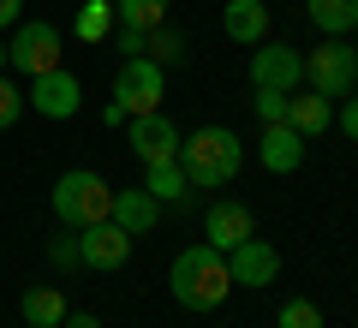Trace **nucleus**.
I'll use <instances>...</instances> for the list:
<instances>
[{
  "label": "nucleus",
  "instance_id": "nucleus-1",
  "mask_svg": "<svg viewBox=\"0 0 358 328\" xmlns=\"http://www.w3.org/2000/svg\"><path fill=\"white\" fill-rule=\"evenodd\" d=\"M167 287H173V299L185 304V311H221L233 292V275H227V251H215V245H192V251H179L173 269H167Z\"/></svg>",
  "mask_w": 358,
  "mask_h": 328
},
{
  "label": "nucleus",
  "instance_id": "nucleus-7",
  "mask_svg": "<svg viewBox=\"0 0 358 328\" xmlns=\"http://www.w3.org/2000/svg\"><path fill=\"white\" fill-rule=\"evenodd\" d=\"M251 84L257 90H287V96H293V90L305 84V54L281 48V42H257L251 48Z\"/></svg>",
  "mask_w": 358,
  "mask_h": 328
},
{
  "label": "nucleus",
  "instance_id": "nucleus-25",
  "mask_svg": "<svg viewBox=\"0 0 358 328\" xmlns=\"http://www.w3.org/2000/svg\"><path fill=\"white\" fill-rule=\"evenodd\" d=\"M48 263L54 269H84V257H78V233H54V239H48Z\"/></svg>",
  "mask_w": 358,
  "mask_h": 328
},
{
  "label": "nucleus",
  "instance_id": "nucleus-4",
  "mask_svg": "<svg viewBox=\"0 0 358 328\" xmlns=\"http://www.w3.org/2000/svg\"><path fill=\"white\" fill-rule=\"evenodd\" d=\"M305 90H317L329 101H346L358 90V54L346 48V36H329L305 54Z\"/></svg>",
  "mask_w": 358,
  "mask_h": 328
},
{
  "label": "nucleus",
  "instance_id": "nucleus-8",
  "mask_svg": "<svg viewBox=\"0 0 358 328\" xmlns=\"http://www.w3.org/2000/svg\"><path fill=\"white\" fill-rule=\"evenodd\" d=\"M30 108H36L42 120H72L78 108H84V90H78V78L66 72V66H54V72H42V78H30Z\"/></svg>",
  "mask_w": 358,
  "mask_h": 328
},
{
  "label": "nucleus",
  "instance_id": "nucleus-3",
  "mask_svg": "<svg viewBox=\"0 0 358 328\" xmlns=\"http://www.w3.org/2000/svg\"><path fill=\"white\" fill-rule=\"evenodd\" d=\"M54 215H60V227L84 233L96 227V221H108V209H114V185H108L102 173H90V167H72V173L54 179Z\"/></svg>",
  "mask_w": 358,
  "mask_h": 328
},
{
  "label": "nucleus",
  "instance_id": "nucleus-28",
  "mask_svg": "<svg viewBox=\"0 0 358 328\" xmlns=\"http://www.w3.org/2000/svg\"><path fill=\"white\" fill-rule=\"evenodd\" d=\"M334 120H341V131H346V138L358 143V96H346V108H341Z\"/></svg>",
  "mask_w": 358,
  "mask_h": 328
},
{
  "label": "nucleus",
  "instance_id": "nucleus-9",
  "mask_svg": "<svg viewBox=\"0 0 358 328\" xmlns=\"http://www.w3.org/2000/svg\"><path fill=\"white\" fill-rule=\"evenodd\" d=\"M126 138H131V155H138L143 167L150 162H173L179 155V131L167 114H131L126 120Z\"/></svg>",
  "mask_w": 358,
  "mask_h": 328
},
{
  "label": "nucleus",
  "instance_id": "nucleus-10",
  "mask_svg": "<svg viewBox=\"0 0 358 328\" xmlns=\"http://www.w3.org/2000/svg\"><path fill=\"white\" fill-rule=\"evenodd\" d=\"M227 275H233V287H268V280L281 275V257H275V245L268 239H245V245H233L227 251Z\"/></svg>",
  "mask_w": 358,
  "mask_h": 328
},
{
  "label": "nucleus",
  "instance_id": "nucleus-5",
  "mask_svg": "<svg viewBox=\"0 0 358 328\" xmlns=\"http://www.w3.org/2000/svg\"><path fill=\"white\" fill-rule=\"evenodd\" d=\"M60 66V24H13V42H6V72L42 78Z\"/></svg>",
  "mask_w": 358,
  "mask_h": 328
},
{
  "label": "nucleus",
  "instance_id": "nucleus-18",
  "mask_svg": "<svg viewBox=\"0 0 358 328\" xmlns=\"http://www.w3.org/2000/svg\"><path fill=\"white\" fill-rule=\"evenodd\" d=\"M24 322L30 328H60L66 322V287H30L24 292Z\"/></svg>",
  "mask_w": 358,
  "mask_h": 328
},
{
  "label": "nucleus",
  "instance_id": "nucleus-17",
  "mask_svg": "<svg viewBox=\"0 0 358 328\" xmlns=\"http://www.w3.org/2000/svg\"><path fill=\"white\" fill-rule=\"evenodd\" d=\"M310 24L322 30V36H346V30H358V0H305Z\"/></svg>",
  "mask_w": 358,
  "mask_h": 328
},
{
  "label": "nucleus",
  "instance_id": "nucleus-31",
  "mask_svg": "<svg viewBox=\"0 0 358 328\" xmlns=\"http://www.w3.org/2000/svg\"><path fill=\"white\" fill-rule=\"evenodd\" d=\"M0 72H6V36H0Z\"/></svg>",
  "mask_w": 358,
  "mask_h": 328
},
{
  "label": "nucleus",
  "instance_id": "nucleus-23",
  "mask_svg": "<svg viewBox=\"0 0 358 328\" xmlns=\"http://www.w3.org/2000/svg\"><path fill=\"white\" fill-rule=\"evenodd\" d=\"M275 328H322V311L310 299H287L281 311H275Z\"/></svg>",
  "mask_w": 358,
  "mask_h": 328
},
{
  "label": "nucleus",
  "instance_id": "nucleus-15",
  "mask_svg": "<svg viewBox=\"0 0 358 328\" xmlns=\"http://www.w3.org/2000/svg\"><path fill=\"white\" fill-rule=\"evenodd\" d=\"M221 30H227L239 48H257V42H268V6H263V0H227Z\"/></svg>",
  "mask_w": 358,
  "mask_h": 328
},
{
  "label": "nucleus",
  "instance_id": "nucleus-22",
  "mask_svg": "<svg viewBox=\"0 0 358 328\" xmlns=\"http://www.w3.org/2000/svg\"><path fill=\"white\" fill-rule=\"evenodd\" d=\"M143 54H150V60L167 72V66L185 60V36H179V30H167V24H155V30H150V42H143Z\"/></svg>",
  "mask_w": 358,
  "mask_h": 328
},
{
  "label": "nucleus",
  "instance_id": "nucleus-14",
  "mask_svg": "<svg viewBox=\"0 0 358 328\" xmlns=\"http://www.w3.org/2000/svg\"><path fill=\"white\" fill-rule=\"evenodd\" d=\"M287 126H293L299 138H322V131L334 126V101L317 96V90H293V96H287Z\"/></svg>",
  "mask_w": 358,
  "mask_h": 328
},
{
  "label": "nucleus",
  "instance_id": "nucleus-29",
  "mask_svg": "<svg viewBox=\"0 0 358 328\" xmlns=\"http://www.w3.org/2000/svg\"><path fill=\"white\" fill-rule=\"evenodd\" d=\"M18 13H24V0H0V30H13Z\"/></svg>",
  "mask_w": 358,
  "mask_h": 328
},
{
  "label": "nucleus",
  "instance_id": "nucleus-16",
  "mask_svg": "<svg viewBox=\"0 0 358 328\" xmlns=\"http://www.w3.org/2000/svg\"><path fill=\"white\" fill-rule=\"evenodd\" d=\"M155 215H162V203L150 197V191H114V209H108V221H114V227H126L131 239H138V233H150L155 227Z\"/></svg>",
  "mask_w": 358,
  "mask_h": 328
},
{
  "label": "nucleus",
  "instance_id": "nucleus-27",
  "mask_svg": "<svg viewBox=\"0 0 358 328\" xmlns=\"http://www.w3.org/2000/svg\"><path fill=\"white\" fill-rule=\"evenodd\" d=\"M143 42H150V30H126V24H120V54H126V60H138Z\"/></svg>",
  "mask_w": 358,
  "mask_h": 328
},
{
  "label": "nucleus",
  "instance_id": "nucleus-30",
  "mask_svg": "<svg viewBox=\"0 0 358 328\" xmlns=\"http://www.w3.org/2000/svg\"><path fill=\"white\" fill-rule=\"evenodd\" d=\"M60 328H102V322H96V316H84V311H78V316L66 311V322H60Z\"/></svg>",
  "mask_w": 358,
  "mask_h": 328
},
{
  "label": "nucleus",
  "instance_id": "nucleus-20",
  "mask_svg": "<svg viewBox=\"0 0 358 328\" xmlns=\"http://www.w3.org/2000/svg\"><path fill=\"white\" fill-rule=\"evenodd\" d=\"M108 24H120V18H114V0H84L78 18H72L78 42H108Z\"/></svg>",
  "mask_w": 358,
  "mask_h": 328
},
{
  "label": "nucleus",
  "instance_id": "nucleus-19",
  "mask_svg": "<svg viewBox=\"0 0 358 328\" xmlns=\"http://www.w3.org/2000/svg\"><path fill=\"white\" fill-rule=\"evenodd\" d=\"M143 191H150L155 203H173V197H185V173H179V162H150L143 167Z\"/></svg>",
  "mask_w": 358,
  "mask_h": 328
},
{
  "label": "nucleus",
  "instance_id": "nucleus-6",
  "mask_svg": "<svg viewBox=\"0 0 358 328\" xmlns=\"http://www.w3.org/2000/svg\"><path fill=\"white\" fill-rule=\"evenodd\" d=\"M162 90H167V72L150 60V54L126 60V66H120V78H114V101L126 108V120L131 114H162Z\"/></svg>",
  "mask_w": 358,
  "mask_h": 328
},
{
  "label": "nucleus",
  "instance_id": "nucleus-21",
  "mask_svg": "<svg viewBox=\"0 0 358 328\" xmlns=\"http://www.w3.org/2000/svg\"><path fill=\"white\" fill-rule=\"evenodd\" d=\"M114 18L126 30H155L167 24V0H114Z\"/></svg>",
  "mask_w": 358,
  "mask_h": 328
},
{
  "label": "nucleus",
  "instance_id": "nucleus-26",
  "mask_svg": "<svg viewBox=\"0 0 358 328\" xmlns=\"http://www.w3.org/2000/svg\"><path fill=\"white\" fill-rule=\"evenodd\" d=\"M251 108H257V120H263V126H275V120H287V90H257Z\"/></svg>",
  "mask_w": 358,
  "mask_h": 328
},
{
  "label": "nucleus",
  "instance_id": "nucleus-2",
  "mask_svg": "<svg viewBox=\"0 0 358 328\" xmlns=\"http://www.w3.org/2000/svg\"><path fill=\"white\" fill-rule=\"evenodd\" d=\"M173 162H179V173H185L192 191H215V185H227V179L239 173L245 143H239V131H227V126H197L192 138H179Z\"/></svg>",
  "mask_w": 358,
  "mask_h": 328
},
{
  "label": "nucleus",
  "instance_id": "nucleus-11",
  "mask_svg": "<svg viewBox=\"0 0 358 328\" xmlns=\"http://www.w3.org/2000/svg\"><path fill=\"white\" fill-rule=\"evenodd\" d=\"M78 257H84V269H120L131 257V233L126 227H114V221H96V227H84L78 233Z\"/></svg>",
  "mask_w": 358,
  "mask_h": 328
},
{
  "label": "nucleus",
  "instance_id": "nucleus-12",
  "mask_svg": "<svg viewBox=\"0 0 358 328\" xmlns=\"http://www.w3.org/2000/svg\"><path fill=\"white\" fill-rule=\"evenodd\" d=\"M203 233H209V245H215V251H233V245H245V239L257 233V221H251V209H245V203L221 197V203H209Z\"/></svg>",
  "mask_w": 358,
  "mask_h": 328
},
{
  "label": "nucleus",
  "instance_id": "nucleus-24",
  "mask_svg": "<svg viewBox=\"0 0 358 328\" xmlns=\"http://www.w3.org/2000/svg\"><path fill=\"white\" fill-rule=\"evenodd\" d=\"M24 108H30V101H24V90H18L13 78L0 72V131H6V126H18V114H24Z\"/></svg>",
  "mask_w": 358,
  "mask_h": 328
},
{
  "label": "nucleus",
  "instance_id": "nucleus-13",
  "mask_svg": "<svg viewBox=\"0 0 358 328\" xmlns=\"http://www.w3.org/2000/svg\"><path fill=\"white\" fill-rule=\"evenodd\" d=\"M257 155H263L268 173H293V167L305 162V138H299L287 120H275V126H263V138H257Z\"/></svg>",
  "mask_w": 358,
  "mask_h": 328
}]
</instances>
